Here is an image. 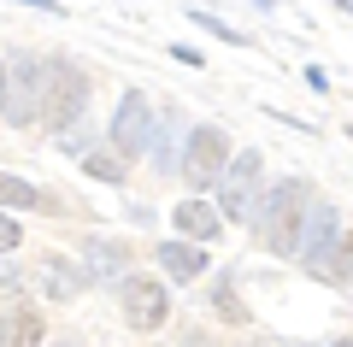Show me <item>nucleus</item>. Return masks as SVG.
<instances>
[{
  "label": "nucleus",
  "instance_id": "4",
  "mask_svg": "<svg viewBox=\"0 0 353 347\" xmlns=\"http://www.w3.org/2000/svg\"><path fill=\"white\" fill-rule=\"evenodd\" d=\"M148 100L141 95H124V106H118V118H112V141H118V153H141L148 148Z\"/></svg>",
  "mask_w": 353,
  "mask_h": 347
},
{
  "label": "nucleus",
  "instance_id": "2",
  "mask_svg": "<svg viewBox=\"0 0 353 347\" xmlns=\"http://www.w3.org/2000/svg\"><path fill=\"white\" fill-rule=\"evenodd\" d=\"M83 100H88L83 71L59 65V71H53V83H48V106H41V124H48V130H71V124H77V112H83Z\"/></svg>",
  "mask_w": 353,
  "mask_h": 347
},
{
  "label": "nucleus",
  "instance_id": "8",
  "mask_svg": "<svg viewBox=\"0 0 353 347\" xmlns=\"http://www.w3.org/2000/svg\"><path fill=\"white\" fill-rule=\"evenodd\" d=\"M176 230L194 236V241H212V236H218V212L201 206V200H183V206H176Z\"/></svg>",
  "mask_w": 353,
  "mask_h": 347
},
{
  "label": "nucleus",
  "instance_id": "14",
  "mask_svg": "<svg viewBox=\"0 0 353 347\" xmlns=\"http://www.w3.org/2000/svg\"><path fill=\"white\" fill-rule=\"evenodd\" d=\"M336 347H347V335H341V341H336Z\"/></svg>",
  "mask_w": 353,
  "mask_h": 347
},
{
  "label": "nucleus",
  "instance_id": "3",
  "mask_svg": "<svg viewBox=\"0 0 353 347\" xmlns=\"http://www.w3.org/2000/svg\"><path fill=\"white\" fill-rule=\"evenodd\" d=\"M224 159H230L224 130H194V136H189V153H183V177H189V188L218 183V177H224Z\"/></svg>",
  "mask_w": 353,
  "mask_h": 347
},
{
  "label": "nucleus",
  "instance_id": "15",
  "mask_svg": "<svg viewBox=\"0 0 353 347\" xmlns=\"http://www.w3.org/2000/svg\"><path fill=\"white\" fill-rule=\"evenodd\" d=\"M59 347H77V341H59Z\"/></svg>",
  "mask_w": 353,
  "mask_h": 347
},
{
  "label": "nucleus",
  "instance_id": "11",
  "mask_svg": "<svg viewBox=\"0 0 353 347\" xmlns=\"http://www.w3.org/2000/svg\"><path fill=\"white\" fill-rule=\"evenodd\" d=\"M65 271H71L65 259H48V277H41V283H48L59 300H65V295H77V277H65Z\"/></svg>",
  "mask_w": 353,
  "mask_h": 347
},
{
  "label": "nucleus",
  "instance_id": "7",
  "mask_svg": "<svg viewBox=\"0 0 353 347\" xmlns=\"http://www.w3.org/2000/svg\"><path fill=\"white\" fill-rule=\"evenodd\" d=\"M0 347H41V318L36 312H6L0 318Z\"/></svg>",
  "mask_w": 353,
  "mask_h": 347
},
{
  "label": "nucleus",
  "instance_id": "12",
  "mask_svg": "<svg viewBox=\"0 0 353 347\" xmlns=\"http://www.w3.org/2000/svg\"><path fill=\"white\" fill-rule=\"evenodd\" d=\"M18 236H24V230H18V224H6V218H0V253H12V248H18Z\"/></svg>",
  "mask_w": 353,
  "mask_h": 347
},
{
  "label": "nucleus",
  "instance_id": "6",
  "mask_svg": "<svg viewBox=\"0 0 353 347\" xmlns=\"http://www.w3.org/2000/svg\"><path fill=\"white\" fill-rule=\"evenodd\" d=\"M159 265H165L171 277H183V283H189V277L206 271V253L189 248V241H165V248H159Z\"/></svg>",
  "mask_w": 353,
  "mask_h": 347
},
{
  "label": "nucleus",
  "instance_id": "5",
  "mask_svg": "<svg viewBox=\"0 0 353 347\" xmlns=\"http://www.w3.org/2000/svg\"><path fill=\"white\" fill-rule=\"evenodd\" d=\"M124 312L136 330H159L165 324V288L159 283H124Z\"/></svg>",
  "mask_w": 353,
  "mask_h": 347
},
{
  "label": "nucleus",
  "instance_id": "10",
  "mask_svg": "<svg viewBox=\"0 0 353 347\" xmlns=\"http://www.w3.org/2000/svg\"><path fill=\"white\" fill-rule=\"evenodd\" d=\"M88 177H101V183H124V159H118V153H88Z\"/></svg>",
  "mask_w": 353,
  "mask_h": 347
},
{
  "label": "nucleus",
  "instance_id": "13",
  "mask_svg": "<svg viewBox=\"0 0 353 347\" xmlns=\"http://www.w3.org/2000/svg\"><path fill=\"white\" fill-rule=\"evenodd\" d=\"M0 106H6V71H0Z\"/></svg>",
  "mask_w": 353,
  "mask_h": 347
},
{
  "label": "nucleus",
  "instance_id": "9",
  "mask_svg": "<svg viewBox=\"0 0 353 347\" xmlns=\"http://www.w3.org/2000/svg\"><path fill=\"white\" fill-rule=\"evenodd\" d=\"M0 206H41V195L18 177H0Z\"/></svg>",
  "mask_w": 353,
  "mask_h": 347
},
{
  "label": "nucleus",
  "instance_id": "1",
  "mask_svg": "<svg viewBox=\"0 0 353 347\" xmlns=\"http://www.w3.org/2000/svg\"><path fill=\"white\" fill-rule=\"evenodd\" d=\"M301 200H306L301 183H283L277 195L265 200V212H259L265 248H277V253H294V248H301Z\"/></svg>",
  "mask_w": 353,
  "mask_h": 347
}]
</instances>
